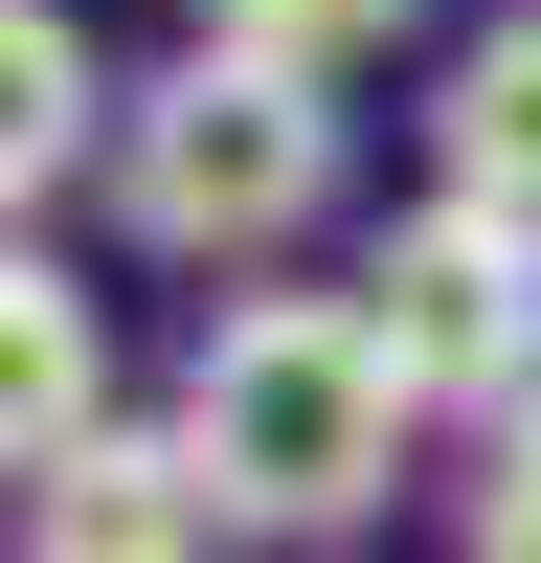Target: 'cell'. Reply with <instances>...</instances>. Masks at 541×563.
I'll use <instances>...</instances> for the list:
<instances>
[{
	"label": "cell",
	"instance_id": "5b68a950",
	"mask_svg": "<svg viewBox=\"0 0 541 563\" xmlns=\"http://www.w3.org/2000/svg\"><path fill=\"white\" fill-rule=\"evenodd\" d=\"M90 429H113V339H90V294L23 249V271H0V451H23V496L68 474Z\"/></svg>",
	"mask_w": 541,
	"mask_h": 563
},
{
	"label": "cell",
	"instance_id": "6da1fadb",
	"mask_svg": "<svg viewBox=\"0 0 541 563\" xmlns=\"http://www.w3.org/2000/svg\"><path fill=\"white\" fill-rule=\"evenodd\" d=\"M158 429L203 451L225 541H361V519L406 496V429H429V384H406L384 294H225Z\"/></svg>",
	"mask_w": 541,
	"mask_h": 563
},
{
	"label": "cell",
	"instance_id": "ba28073f",
	"mask_svg": "<svg viewBox=\"0 0 541 563\" xmlns=\"http://www.w3.org/2000/svg\"><path fill=\"white\" fill-rule=\"evenodd\" d=\"M406 0H203V45H270V68H361Z\"/></svg>",
	"mask_w": 541,
	"mask_h": 563
},
{
	"label": "cell",
	"instance_id": "277c9868",
	"mask_svg": "<svg viewBox=\"0 0 541 563\" xmlns=\"http://www.w3.org/2000/svg\"><path fill=\"white\" fill-rule=\"evenodd\" d=\"M23 563H225V496L180 429H90L68 474H45V541Z\"/></svg>",
	"mask_w": 541,
	"mask_h": 563
},
{
	"label": "cell",
	"instance_id": "8992f818",
	"mask_svg": "<svg viewBox=\"0 0 541 563\" xmlns=\"http://www.w3.org/2000/svg\"><path fill=\"white\" fill-rule=\"evenodd\" d=\"M113 113H135V90L90 68V23H68V0H0V180L45 203L68 158H113Z\"/></svg>",
	"mask_w": 541,
	"mask_h": 563
},
{
	"label": "cell",
	"instance_id": "9c48e42d",
	"mask_svg": "<svg viewBox=\"0 0 541 563\" xmlns=\"http://www.w3.org/2000/svg\"><path fill=\"white\" fill-rule=\"evenodd\" d=\"M474 563H541V406L474 451Z\"/></svg>",
	"mask_w": 541,
	"mask_h": 563
},
{
	"label": "cell",
	"instance_id": "7a4b0ae2",
	"mask_svg": "<svg viewBox=\"0 0 541 563\" xmlns=\"http://www.w3.org/2000/svg\"><path fill=\"white\" fill-rule=\"evenodd\" d=\"M113 203H135V249H180V271H249V249H294V225L339 203V68H270V45H180V68L113 113Z\"/></svg>",
	"mask_w": 541,
	"mask_h": 563
},
{
	"label": "cell",
	"instance_id": "52a82bcc",
	"mask_svg": "<svg viewBox=\"0 0 541 563\" xmlns=\"http://www.w3.org/2000/svg\"><path fill=\"white\" fill-rule=\"evenodd\" d=\"M429 180H474V203H519V225H541V0L451 45V113H429Z\"/></svg>",
	"mask_w": 541,
	"mask_h": 563
},
{
	"label": "cell",
	"instance_id": "3957f363",
	"mask_svg": "<svg viewBox=\"0 0 541 563\" xmlns=\"http://www.w3.org/2000/svg\"><path fill=\"white\" fill-rule=\"evenodd\" d=\"M384 339H406V384L429 406H474V429H519L541 406V225L519 203H474V180H429V203L384 225Z\"/></svg>",
	"mask_w": 541,
	"mask_h": 563
}]
</instances>
